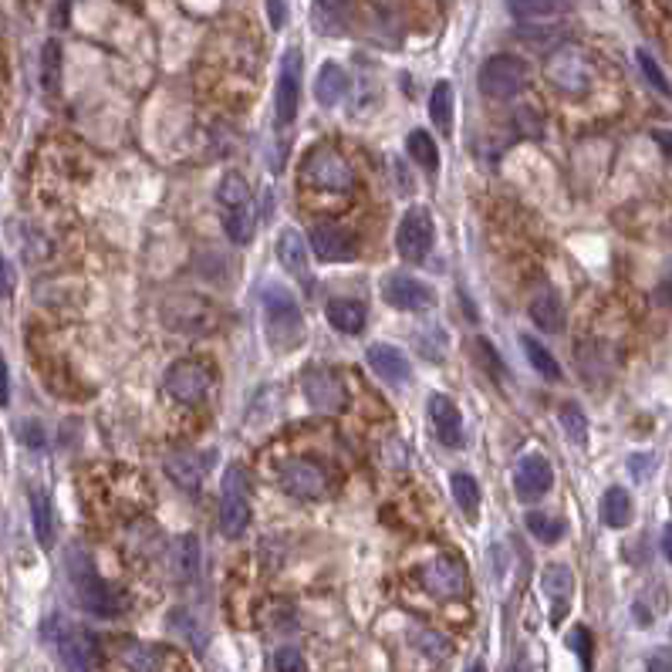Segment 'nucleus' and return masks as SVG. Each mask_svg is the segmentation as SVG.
<instances>
[{"instance_id": "20", "label": "nucleus", "mask_w": 672, "mask_h": 672, "mask_svg": "<svg viewBox=\"0 0 672 672\" xmlns=\"http://www.w3.org/2000/svg\"><path fill=\"white\" fill-rule=\"evenodd\" d=\"M116 659L125 672H166V656L149 642L122 639L116 642Z\"/></svg>"}, {"instance_id": "29", "label": "nucleus", "mask_w": 672, "mask_h": 672, "mask_svg": "<svg viewBox=\"0 0 672 672\" xmlns=\"http://www.w3.org/2000/svg\"><path fill=\"white\" fill-rule=\"evenodd\" d=\"M172 564H176L180 578H193L200 572V540L193 534H183V538L172 540Z\"/></svg>"}, {"instance_id": "37", "label": "nucleus", "mask_w": 672, "mask_h": 672, "mask_svg": "<svg viewBox=\"0 0 672 672\" xmlns=\"http://www.w3.org/2000/svg\"><path fill=\"white\" fill-rule=\"evenodd\" d=\"M507 11H510V14L517 17V20H531V24H544L548 17L564 14L568 7H564V4H510Z\"/></svg>"}, {"instance_id": "43", "label": "nucleus", "mask_w": 672, "mask_h": 672, "mask_svg": "<svg viewBox=\"0 0 672 672\" xmlns=\"http://www.w3.org/2000/svg\"><path fill=\"white\" fill-rule=\"evenodd\" d=\"M568 645H572L574 652L581 656L585 669H588V666H591V632H588V628H581V625H578V628H572V636H568Z\"/></svg>"}, {"instance_id": "36", "label": "nucleus", "mask_w": 672, "mask_h": 672, "mask_svg": "<svg viewBox=\"0 0 672 672\" xmlns=\"http://www.w3.org/2000/svg\"><path fill=\"white\" fill-rule=\"evenodd\" d=\"M557 420H561L564 436L572 439V443H578V446H585V439H588V420H585V412H581L578 405L564 403L561 405V412H557Z\"/></svg>"}, {"instance_id": "26", "label": "nucleus", "mask_w": 672, "mask_h": 672, "mask_svg": "<svg viewBox=\"0 0 672 672\" xmlns=\"http://www.w3.org/2000/svg\"><path fill=\"white\" fill-rule=\"evenodd\" d=\"M31 517H34V538L48 551L54 544V507H51L44 490H31Z\"/></svg>"}, {"instance_id": "2", "label": "nucleus", "mask_w": 672, "mask_h": 672, "mask_svg": "<svg viewBox=\"0 0 672 672\" xmlns=\"http://www.w3.org/2000/svg\"><path fill=\"white\" fill-rule=\"evenodd\" d=\"M544 78L555 84L561 95L581 99V95L591 92L595 68H591V58L581 48L561 44V48H555L548 54V61H544Z\"/></svg>"}, {"instance_id": "9", "label": "nucleus", "mask_w": 672, "mask_h": 672, "mask_svg": "<svg viewBox=\"0 0 672 672\" xmlns=\"http://www.w3.org/2000/svg\"><path fill=\"white\" fill-rule=\"evenodd\" d=\"M433 236H436L433 213L426 206H409V213L399 220V230H396V251L409 264H422L429 257Z\"/></svg>"}, {"instance_id": "47", "label": "nucleus", "mask_w": 672, "mask_h": 672, "mask_svg": "<svg viewBox=\"0 0 672 672\" xmlns=\"http://www.w3.org/2000/svg\"><path fill=\"white\" fill-rule=\"evenodd\" d=\"M20 436H24V443H31V446H41V443H44L37 422H24V426H20Z\"/></svg>"}, {"instance_id": "6", "label": "nucleus", "mask_w": 672, "mask_h": 672, "mask_svg": "<svg viewBox=\"0 0 672 672\" xmlns=\"http://www.w3.org/2000/svg\"><path fill=\"white\" fill-rule=\"evenodd\" d=\"M251 524V497H247V470L227 467L220 490V527L227 538H240Z\"/></svg>"}, {"instance_id": "49", "label": "nucleus", "mask_w": 672, "mask_h": 672, "mask_svg": "<svg viewBox=\"0 0 672 672\" xmlns=\"http://www.w3.org/2000/svg\"><path fill=\"white\" fill-rule=\"evenodd\" d=\"M470 672H487V669H484V666H480V662H476V666H470Z\"/></svg>"}, {"instance_id": "41", "label": "nucleus", "mask_w": 672, "mask_h": 672, "mask_svg": "<svg viewBox=\"0 0 672 672\" xmlns=\"http://www.w3.org/2000/svg\"><path fill=\"white\" fill-rule=\"evenodd\" d=\"M636 58H639V68H642V75H645V78H649V82L656 84V88H659V92H662V95H669V82H666V75H662V68L656 65V58H652V54H649V51H639V54H636Z\"/></svg>"}, {"instance_id": "44", "label": "nucleus", "mask_w": 672, "mask_h": 672, "mask_svg": "<svg viewBox=\"0 0 672 672\" xmlns=\"http://www.w3.org/2000/svg\"><path fill=\"white\" fill-rule=\"evenodd\" d=\"M17 287V274L14 268H11V260L0 253V298H11Z\"/></svg>"}, {"instance_id": "30", "label": "nucleus", "mask_w": 672, "mask_h": 672, "mask_svg": "<svg viewBox=\"0 0 672 672\" xmlns=\"http://www.w3.org/2000/svg\"><path fill=\"white\" fill-rule=\"evenodd\" d=\"M405 149H409V159H416L422 169H433L439 166V152H436V139L429 132H422V129H412L409 132V139H405Z\"/></svg>"}, {"instance_id": "42", "label": "nucleus", "mask_w": 672, "mask_h": 672, "mask_svg": "<svg viewBox=\"0 0 672 672\" xmlns=\"http://www.w3.org/2000/svg\"><path fill=\"white\" fill-rule=\"evenodd\" d=\"M274 666H277V672H308V666H304V656L298 652V649H277V656H274Z\"/></svg>"}, {"instance_id": "28", "label": "nucleus", "mask_w": 672, "mask_h": 672, "mask_svg": "<svg viewBox=\"0 0 672 672\" xmlns=\"http://www.w3.org/2000/svg\"><path fill=\"white\" fill-rule=\"evenodd\" d=\"M429 118L443 135L453 132V88L446 82H439L429 95Z\"/></svg>"}, {"instance_id": "7", "label": "nucleus", "mask_w": 672, "mask_h": 672, "mask_svg": "<svg viewBox=\"0 0 672 672\" xmlns=\"http://www.w3.org/2000/svg\"><path fill=\"white\" fill-rule=\"evenodd\" d=\"M48 639L54 642V652L61 659V666L68 672H92L95 662H99V645L88 632H78V628H68L61 619H51L48 622Z\"/></svg>"}, {"instance_id": "17", "label": "nucleus", "mask_w": 672, "mask_h": 672, "mask_svg": "<svg viewBox=\"0 0 672 672\" xmlns=\"http://www.w3.org/2000/svg\"><path fill=\"white\" fill-rule=\"evenodd\" d=\"M540 591L544 598L551 602V622H561L564 612L572 605V595H574V574L568 564H548L540 572Z\"/></svg>"}, {"instance_id": "45", "label": "nucleus", "mask_w": 672, "mask_h": 672, "mask_svg": "<svg viewBox=\"0 0 672 672\" xmlns=\"http://www.w3.org/2000/svg\"><path fill=\"white\" fill-rule=\"evenodd\" d=\"M264 11H268V17H270V28H274V31H281V28H284V20H287V4H268Z\"/></svg>"}, {"instance_id": "39", "label": "nucleus", "mask_w": 672, "mask_h": 672, "mask_svg": "<svg viewBox=\"0 0 672 672\" xmlns=\"http://www.w3.org/2000/svg\"><path fill=\"white\" fill-rule=\"evenodd\" d=\"M169 622H172V628H176V632H180V636H183L189 645H196V649H203V645H206V636H203V628L193 622V619H189L186 612H180V608H176Z\"/></svg>"}, {"instance_id": "33", "label": "nucleus", "mask_w": 672, "mask_h": 672, "mask_svg": "<svg viewBox=\"0 0 672 672\" xmlns=\"http://www.w3.org/2000/svg\"><path fill=\"white\" fill-rule=\"evenodd\" d=\"M217 200L223 203V206H230V210H240V206H247V200H251V186H247V180H244L240 172H227L217 186Z\"/></svg>"}, {"instance_id": "5", "label": "nucleus", "mask_w": 672, "mask_h": 672, "mask_svg": "<svg viewBox=\"0 0 672 672\" xmlns=\"http://www.w3.org/2000/svg\"><path fill=\"white\" fill-rule=\"evenodd\" d=\"M527 61L517 54H493L480 65L476 84L487 99H514L517 92L527 88Z\"/></svg>"}, {"instance_id": "11", "label": "nucleus", "mask_w": 672, "mask_h": 672, "mask_svg": "<svg viewBox=\"0 0 672 672\" xmlns=\"http://www.w3.org/2000/svg\"><path fill=\"white\" fill-rule=\"evenodd\" d=\"M281 487L298 500H321L328 493V473L308 456H294L281 467Z\"/></svg>"}, {"instance_id": "35", "label": "nucleus", "mask_w": 672, "mask_h": 672, "mask_svg": "<svg viewBox=\"0 0 672 672\" xmlns=\"http://www.w3.org/2000/svg\"><path fill=\"white\" fill-rule=\"evenodd\" d=\"M58 82H61V44H58V41H48L44 51H41V84H44L48 95H54V92H58Z\"/></svg>"}, {"instance_id": "1", "label": "nucleus", "mask_w": 672, "mask_h": 672, "mask_svg": "<svg viewBox=\"0 0 672 672\" xmlns=\"http://www.w3.org/2000/svg\"><path fill=\"white\" fill-rule=\"evenodd\" d=\"M68 578H71V588L75 598L84 612L99 615V619H112L125 608V598L116 588H108L95 572V561L92 555H84L82 548H71L68 551Z\"/></svg>"}, {"instance_id": "18", "label": "nucleus", "mask_w": 672, "mask_h": 672, "mask_svg": "<svg viewBox=\"0 0 672 672\" xmlns=\"http://www.w3.org/2000/svg\"><path fill=\"white\" fill-rule=\"evenodd\" d=\"M308 244H311V251L318 253L321 260H348V257H355V251H358L355 236L348 234V230L335 227V223H318V227L308 234Z\"/></svg>"}, {"instance_id": "32", "label": "nucleus", "mask_w": 672, "mask_h": 672, "mask_svg": "<svg viewBox=\"0 0 672 672\" xmlns=\"http://www.w3.org/2000/svg\"><path fill=\"white\" fill-rule=\"evenodd\" d=\"M527 531L538 540H544V544H557V540L564 538L568 527H564L561 517H551V514H544V510H531V514H527Z\"/></svg>"}, {"instance_id": "21", "label": "nucleus", "mask_w": 672, "mask_h": 672, "mask_svg": "<svg viewBox=\"0 0 672 672\" xmlns=\"http://www.w3.org/2000/svg\"><path fill=\"white\" fill-rule=\"evenodd\" d=\"M206 456L200 453H172L166 460V476L180 490H200L203 476H206Z\"/></svg>"}, {"instance_id": "27", "label": "nucleus", "mask_w": 672, "mask_h": 672, "mask_svg": "<svg viewBox=\"0 0 672 672\" xmlns=\"http://www.w3.org/2000/svg\"><path fill=\"white\" fill-rule=\"evenodd\" d=\"M602 521L608 527H628L632 524V497L625 487H608L602 497Z\"/></svg>"}, {"instance_id": "31", "label": "nucleus", "mask_w": 672, "mask_h": 672, "mask_svg": "<svg viewBox=\"0 0 672 672\" xmlns=\"http://www.w3.org/2000/svg\"><path fill=\"white\" fill-rule=\"evenodd\" d=\"M521 345H524V352H527V358H531V365H534V372H538V375L551 379V382H557V379H561V365H557L555 355L548 352V348L540 345L538 338L524 335Z\"/></svg>"}, {"instance_id": "40", "label": "nucleus", "mask_w": 672, "mask_h": 672, "mask_svg": "<svg viewBox=\"0 0 672 672\" xmlns=\"http://www.w3.org/2000/svg\"><path fill=\"white\" fill-rule=\"evenodd\" d=\"M416 642H420L422 652H426V656H433V659H446L450 652H453L450 639H446V636H439V632H433V628L420 632V636H416Z\"/></svg>"}, {"instance_id": "38", "label": "nucleus", "mask_w": 672, "mask_h": 672, "mask_svg": "<svg viewBox=\"0 0 672 672\" xmlns=\"http://www.w3.org/2000/svg\"><path fill=\"white\" fill-rule=\"evenodd\" d=\"M227 236L234 240V244H251V236H253V213L247 210V206H240V210H234L230 217H227Z\"/></svg>"}, {"instance_id": "48", "label": "nucleus", "mask_w": 672, "mask_h": 672, "mask_svg": "<svg viewBox=\"0 0 672 672\" xmlns=\"http://www.w3.org/2000/svg\"><path fill=\"white\" fill-rule=\"evenodd\" d=\"M662 555L672 557V540H669V527H666V534H662Z\"/></svg>"}, {"instance_id": "8", "label": "nucleus", "mask_w": 672, "mask_h": 672, "mask_svg": "<svg viewBox=\"0 0 672 672\" xmlns=\"http://www.w3.org/2000/svg\"><path fill=\"white\" fill-rule=\"evenodd\" d=\"M416 578H420V585L429 591V595L446 598V602L463 598V595H467V585H470L467 564H463L460 557H453V555H443V557L426 561L420 572H416Z\"/></svg>"}, {"instance_id": "46", "label": "nucleus", "mask_w": 672, "mask_h": 672, "mask_svg": "<svg viewBox=\"0 0 672 672\" xmlns=\"http://www.w3.org/2000/svg\"><path fill=\"white\" fill-rule=\"evenodd\" d=\"M11 403V375H7V362H4V352H0V405Z\"/></svg>"}, {"instance_id": "4", "label": "nucleus", "mask_w": 672, "mask_h": 672, "mask_svg": "<svg viewBox=\"0 0 672 672\" xmlns=\"http://www.w3.org/2000/svg\"><path fill=\"white\" fill-rule=\"evenodd\" d=\"M260 301H264V315H268V324H270V341H274L281 352H291L294 341H298L304 332L298 298H294L284 284H268L264 294H260Z\"/></svg>"}, {"instance_id": "14", "label": "nucleus", "mask_w": 672, "mask_h": 672, "mask_svg": "<svg viewBox=\"0 0 672 672\" xmlns=\"http://www.w3.org/2000/svg\"><path fill=\"white\" fill-rule=\"evenodd\" d=\"M301 386L308 403L315 405L318 412H341L348 396H345V386L332 369H308L301 375Z\"/></svg>"}, {"instance_id": "15", "label": "nucleus", "mask_w": 672, "mask_h": 672, "mask_svg": "<svg viewBox=\"0 0 672 672\" xmlns=\"http://www.w3.org/2000/svg\"><path fill=\"white\" fill-rule=\"evenodd\" d=\"M429 426H433V436L446 446V450H460L463 446V416L450 396H429Z\"/></svg>"}, {"instance_id": "24", "label": "nucleus", "mask_w": 672, "mask_h": 672, "mask_svg": "<svg viewBox=\"0 0 672 672\" xmlns=\"http://www.w3.org/2000/svg\"><path fill=\"white\" fill-rule=\"evenodd\" d=\"M277 260H281V268H287L294 277H304V274H308V240H304L294 227H284L281 236H277Z\"/></svg>"}, {"instance_id": "22", "label": "nucleus", "mask_w": 672, "mask_h": 672, "mask_svg": "<svg viewBox=\"0 0 672 672\" xmlns=\"http://www.w3.org/2000/svg\"><path fill=\"white\" fill-rule=\"evenodd\" d=\"M324 318H328V324H332L335 332H341V335H362L369 311H365L362 301H328Z\"/></svg>"}, {"instance_id": "12", "label": "nucleus", "mask_w": 672, "mask_h": 672, "mask_svg": "<svg viewBox=\"0 0 672 672\" xmlns=\"http://www.w3.org/2000/svg\"><path fill=\"white\" fill-rule=\"evenodd\" d=\"M301 108V51L291 48L281 61L277 75V95H274V116L281 125H291Z\"/></svg>"}, {"instance_id": "25", "label": "nucleus", "mask_w": 672, "mask_h": 672, "mask_svg": "<svg viewBox=\"0 0 672 672\" xmlns=\"http://www.w3.org/2000/svg\"><path fill=\"white\" fill-rule=\"evenodd\" d=\"M348 92V75L338 65H321L318 78H315V99L321 105H338Z\"/></svg>"}, {"instance_id": "23", "label": "nucleus", "mask_w": 672, "mask_h": 672, "mask_svg": "<svg viewBox=\"0 0 672 672\" xmlns=\"http://www.w3.org/2000/svg\"><path fill=\"white\" fill-rule=\"evenodd\" d=\"M527 311H531V321L538 324L544 335H557L564 328V304H561V298H557L555 291H540Z\"/></svg>"}, {"instance_id": "10", "label": "nucleus", "mask_w": 672, "mask_h": 672, "mask_svg": "<svg viewBox=\"0 0 672 672\" xmlns=\"http://www.w3.org/2000/svg\"><path fill=\"white\" fill-rule=\"evenodd\" d=\"M210 386H213V372L200 358H180L166 372L169 399H176V403L183 405L203 403V396L210 392Z\"/></svg>"}, {"instance_id": "19", "label": "nucleus", "mask_w": 672, "mask_h": 672, "mask_svg": "<svg viewBox=\"0 0 672 672\" xmlns=\"http://www.w3.org/2000/svg\"><path fill=\"white\" fill-rule=\"evenodd\" d=\"M365 358H369L372 372L388 386H403V382L412 379V365L403 355V348H396V345H372Z\"/></svg>"}, {"instance_id": "13", "label": "nucleus", "mask_w": 672, "mask_h": 672, "mask_svg": "<svg viewBox=\"0 0 672 672\" xmlns=\"http://www.w3.org/2000/svg\"><path fill=\"white\" fill-rule=\"evenodd\" d=\"M382 298L399 311H429L436 304V291L412 274H388L382 281Z\"/></svg>"}, {"instance_id": "3", "label": "nucleus", "mask_w": 672, "mask_h": 672, "mask_svg": "<svg viewBox=\"0 0 672 672\" xmlns=\"http://www.w3.org/2000/svg\"><path fill=\"white\" fill-rule=\"evenodd\" d=\"M298 180H301L304 186H311V189L345 193V189H352L355 186V169L348 166V159H345L335 146L321 142V146H315V149H308Z\"/></svg>"}, {"instance_id": "34", "label": "nucleus", "mask_w": 672, "mask_h": 672, "mask_svg": "<svg viewBox=\"0 0 672 672\" xmlns=\"http://www.w3.org/2000/svg\"><path fill=\"white\" fill-rule=\"evenodd\" d=\"M450 490H453V500L456 507L463 510V514H476V507H480V484L473 480L470 473H453V480H450Z\"/></svg>"}, {"instance_id": "16", "label": "nucleus", "mask_w": 672, "mask_h": 672, "mask_svg": "<svg viewBox=\"0 0 672 672\" xmlns=\"http://www.w3.org/2000/svg\"><path fill=\"white\" fill-rule=\"evenodd\" d=\"M555 484V470L544 456H524L514 470V493L521 500H538Z\"/></svg>"}]
</instances>
